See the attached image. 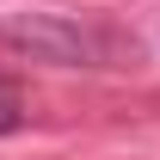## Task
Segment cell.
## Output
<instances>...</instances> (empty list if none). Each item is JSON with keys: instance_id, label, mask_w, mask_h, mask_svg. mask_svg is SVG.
Returning <instances> with one entry per match:
<instances>
[{"instance_id": "cell-1", "label": "cell", "mask_w": 160, "mask_h": 160, "mask_svg": "<svg viewBox=\"0 0 160 160\" xmlns=\"http://www.w3.org/2000/svg\"><path fill=\"white\" fill-rule=\"evenodd\" d=\"M0 43L31 56V62H56V68H99L111 56L99 31L68 19V12H6L0 19Z\"/></svg>"}, {"instance_id": "cell-2", "label": "cell", "mask_w": 160, "mask_h": 160, "mask_svg": "<svg viewBox=\"0 0 160 160\" xmlns=\"http://www.w3.org/2000/svg\"><path fill=\"white\" fill-rule=\"evenodd\" d=\"M19 123H25V105H19V92L0 80V136H6V129H19Z\"/></svg>"}]
</instances>
